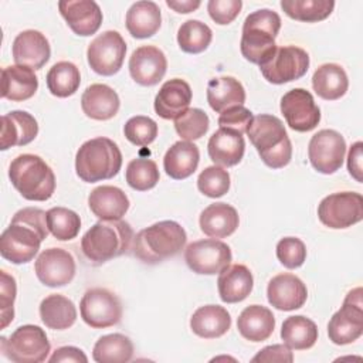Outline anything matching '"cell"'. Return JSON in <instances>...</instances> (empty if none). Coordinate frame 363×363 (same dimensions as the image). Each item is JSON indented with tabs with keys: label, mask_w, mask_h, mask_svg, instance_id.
I'll return each mask as SVG.
<instances>
[{
	"label": "cell",
	"mask_w": 363,
	"mask_h": 363,
	"mask_svg": "<svg viewBox=\"0 0 363 363\" xmlns=\"http://www.w3.org/2000/svg\"><path fill=\"white\" fill-rule=\"evenodd\" d=\"M119 96L116 91L105 84L89 85L81 96V108L84 113L95 121H108L119 111Z\"/></svg>",
	"instance_id": "obj_25"
},
{
	"label": "cell",
	"mask_w": 363,
	"mask_h": 363,
	"mask_svg": "<svg viewBox=\"0 0 363 363\" xmlns=\"http://www.w3.org/2000/svg\"><path fill=\"white\" fill-rule=\"evenodd\" d=\"M133 230L121 220L98 221L81 238V250L92 264H104L132 250Z\"/></svg>",
	"instance_id": "obj_2"
},
{
	"label": "cell",
	"mask_w": 363,
	"mask_h": 363,
	"mask_svg": "<svg viewBox=\"0 0 363 363\" xmlns=\"http://www.w3.org/2000/svg\"><path fill=\"white\" fill-rule=\"evenodd\" d=\"M309 68L308 52L296 45L277 47L272 54L259 64L261 74L271 84H286L302 78Z\"/></svg>",
	"instance_id": "obj_9"
},
{
	"label": "cell",
	"mask_w": 363,
	"mask_h": 363,
	"mask_svg": "<svg viewBox=\"0 0 363 363\" xmlns=\"http://www.w3.org/2000/svg\"><path fill=\"white\" fill-rule=\"evenodd\" d=\"M210 126V119L203 109L190 108L174 119L177 135L184 140H196L206 135Z\"/></svg>",
	"instance_id": "obj_44"
},
{
	"label": "cell",
	"mask_w": 363,
	"mask_h": 363,
	"mask_svg": "<svg viewBox=\"0 0 363 363\" xmlns=\"http://www.w3.org/2000/svg\"><path fill=\"white\" fill-rule=\"evenodd\" d=\"M38 123L26 111H11L1 116L0 149L7 150L13 146H24L35 139Z\"/></svg>",
	"instance_id": "obj_23"
},
{
	"label": "cell",
	"mask_w": 363,
	"mask_h": 363,
	"mask_svg": "<svg viewBox=\"0 0 363 363\" xmlns=\"http://www.w3.org/2000/svg\"><path fill=\"white\" fill-rule=\"evenodd\" d=\"M11 51L16 65L31 69H41L51 55L48 40L37 30H26L17 34Z\"/></svg>",
	"instance_id": "obj_20"
},
{
	"label": "cell",
	"mask_w": 363,
	"mask_h": 363,
	"mask_svg": "<svg viewBox=\"0 0 363 363\" xmlns=\"http://www.w3.org/2000/svg\"><path fill=\"white\" fill-rule=\"evenodd\" d=\"M281 337L289 349H311L318 340V326L306 316H289L282 323Z\"/></svg>",
	"instance_id": "obj_37"
},
{
	"label": "cell",
	"mask_w": 363,
	"mask_h": 363,
	"mask_svg": "<svg viewBox=\"0 0 363 363\" xmlns=\"http://www.w3.org/2000/svg\"><path fill=\"white\" fill-rule=\"evenodd\" d=\"M281 28V17L269 9L248 14L242 24L241 54L252 64H262L277 48L275 38Z\"/></svg>",
	"instance_id": "obj_7"
},
{
	"label": "cell",
	"mask_w": 363,
	"mask_h": 363,
	"mask_svg": "<svg viewBox=\"0 0 363 363\" xmlns=\"http://www.w3.org/2000/svg\"><path fill=\"white\" fill-rule=\"evenodd\" d=\"M320 223L329 228H347L363 218V197L354 191L332 193L318 206Z\"/></svg>",
	"instance_id": "obj_11"
},
{
	"label": "cell",
	"mask_w": 363,
	"mask_h": 363,
	"mask_svg": "<svg viewBox=\"0 0 363 363\" xmlns=\"http://www.w3.org/2000/svg\"><path fill=\"white\" fill-rule=\"evenodd\" d=\"M252 362H279V363H292L294 354L286 345H271L259 350Z\"/></svg>",
	"instance_id": "obj_51"
},
{
	"label": "cell",
	"mask_w": 363,
	"mask_h": 363,
	"mask_svg": "<svg viewBox=\"0 0 363 363\" xmlns=\"http://www.w3.org/2000/svg\"><path fill=\"white\" fill-rule=\"evenodd\" d=\"M47 88L58 98L74 95L81 84L79 69L69 61H60L54 64L47 72Z\"/></svg>",
	"instance_id": "obj_39"
},
{
	"label": "cell",
	"mask_w": 363,
	"mask_h": 363,
	"mask_svg": "<svg viewBox=\"0 0 363 363\" xmlns=\"http://www.w3.org/2000/svg\"><path fill=\"white\" fill-rule=\"evenodd\" d=\"M166 4L174 11L186 14L199 9L201 3L199 0H166Z\"/></svg>",
	"instance_id": "obj_54"
},
{
	"label": "cell",
	"mask_w": 363,
	"mask_h": 363,
	"mask_svg": "<svg viewBox=\"0 0 363 363\" xmlns=\"http://www.w3.org/2000/svg\"><path fill=\"white\" fill-rule=\"evenodd\" d=\"M187 241L184 228L172 220L155 223L140 230L132 244L133 255L145 264H157L179 254Z\"/></svg>",
	"instance_id": "obj_3"
},
{
	"label": "cell",
	"mask_w": 363,
	"mask_h": 363,
	"mask_svg": "<svg viewBox=\"0 0 363 363\" xmlns=\"http://www.w3.org/2000/svg\"><path fill=\"white\" fill-rule=\"evenodd\" d=\"M312 86L316 95L322 99L336 101L346 94L349 79L345 69L339 64L328 62L320 65L313 72Z\"/></svg>",
	"instance_id": "obj_36"
},
{
	"label": "cell",
	"mask_w": 363,
	"mask_h": 363,
	"mask_svg": "<svg viewBox=\"0 0 363 363\" xmlns=\"http://www.w3.org/2000/svg\"><path fill=\"white\" fill-rule=\"evenodd\" d=\"M197 187L207 197H221L230 190V173L221 166H208L199 174Z\"/></svg>",
	"instance_id": "obj_45"
},
{
	"label": "cell",
	"mask_w": 363,
	"mask_h": 363,
	"mask_svg": "<svg viewBox=\"0 0 363 363\" xmlns=\"http://www.w3.org/2000/svg\"><path fill=\"white\" fill-rule=\"evenodd\" d=\"M9 177L14 189L31 201H45L55 191L52 169L37 155H18L9 167Z\"/></svg>",
	"instance_id": "obj_6"
},
{
	"label": "cell",
	"mask_w": 363,
	"mask_h": 363,
	"mask_svg": "<svg viewBox=\"0 0 363 363\" xmlns=\"http://www.w3.org/2000/svg\"><path fill=\"white\" fill-rule=\"evenodd\" d=\"M207 102L217 113L242 105L245 102V89L242 84L233 77L213 78L207 84Z\"/></svg>",
	"instance_id": "obj_34"
},
{
	"label": "cell",
	"mask_w": 363,
	"mask_h": 363,
	"mask_svg": "<svg viewBox=\"0 0 363 363\" xmlns=\"http://www.w3.org/2000/svg\"><path fill=\"white\" fill-rule=\"evenodd\" d=\"M247 135L268 167L281 169L291 162L292 145L279 118L268 113L254 116Z\"/></svg>",
	"instance_id": "obj_4"
},
{
	"label": "cell",
	"mask_w": 363,
	"mask_h": 363,
	"mask_svg": "<svg viewBox=\"0 0 363 363\" xmlns=\"http://www.w3.org/2000/svg\"><path fill=\"white\" fill-rule=\"evenodd\" d=\"M122 167V153L118 145L109 138H94L81 145L75 156L77 176L95 183L112 179Z\"/></svg>",
	"instance_id": "obj_5"
},
{
	"label": "cell",
	"mask_w": 363,
	"mask_h": 363,
	"mask_svg": "<svg viewBox=\"0 0 363 363\" xmlns=\"http://www.w3.org/2000/svg\"><path fill=\"white\" fill-rule=\"evenodd\" d=\"M125 54L126 43L123 37L113 30L104 31L95 37L86 50L89 67L104 77H111L122 68Z\"/></svg>",
	"instance_id": "obj_13"
},
{
	"label": "cell",
	"mask_w": 363,
	"mask_h": 363,
	"mask_svg": "<svg viewBox=\"0 0 363 363\" xmlns=\"http://www.w3.org/2000/svg\"><path fill=\"white\" fill-rule=\"evenodd\" d=\"M125 177L132 189L138 191H146L157 184L159 169L152 159L136 157L128 163Z\"/></svg>",
	"instance_id": "obj_43"
},
{
	"label": "cell",
	"mask_w": 363,
	"mask_h": 363,
	"mask_svg": "<svg viewBox=\"0 0 363 363\" xmlns=\"http://www.w3.org/2000/svg\"><path fill=\"white\" fill-rule=\"evenodd\" d=\"M126 28L135 38H147L157 33L162 24L160 9L155 1L142 0L133 3L126 11Z\"/></svg>",
	"instance_id": "obj_33"
},
{
	"label": "cell",
	"mask_w": 363,
	"mask_h": 363,
	"mask_svg": "<svg viewBox=\"0 0 363 363\" xmlns=\"http://www.w3.org/2000/svg\"><path fill=\"white\" fill-rule=\"evenodd\" d=\"M346 153L343 136L333 129H322L315 133L308 145L309 162L315 170L332 174L342 167Z\"/></svg>",
	"instance_id": "obj_15"
},
{
	"label": "cell",
	"mask_w": 363,
	"mask_h": 363,
	"mask_svg": "<svg viewBox=\"0 0 363 363\" xmlns=\"http://www.w3.org/2000/svg\"><path fill=\"white\" fill-rule=\"evenodd\" d=\"M213 38L211 28L200 20L184 21L177 31V43L187 54H200L210 45Z\"/></svg>",
	"instance_id": "obj_41"
},
{
	"label": "cell",
	"mask_w": 363,
	"mask_h": 363,
	"mask_svg": "<svg viewBox=\"0 0 363 363\" xmlns=\"http://www.w3.org/2000/svg\"><path fill=\"white\" fill-rule=\"evenodd\" d=\"M47 225L57 240L69 241L78 235L81 218L67 207H52L47 211Z\"/></svg>",
	"instance_id": "obj_42"
},
{
	"label": "cell",
	"mask_w": 363,
	"mask_h": 363,
	"mask_svg": "<svg viewBox=\"0 0 363 363\" xmlns=\"http://www.w3.org/2000/svg\"><path fill=\"white\" fill-rule=\"evenodd\" d=\"M199 160V147L193 142L179 140L167 149L163 157V167L166 174L172 179L183 180L196 172Z\"/></svg>",
	"instance_id": "obj_30"
},
{
	"label": "cell",
	"mask_w": 363,
	"mask_h": 363,
	"mask_svg": "<svg viewBox=\"0 0 363 363\" xmlns=\"http://www.w3.org/2000/svg\"><path fill=\"white\" fill-rule=\"evenodd\" d=\"M88 206L99 220H121L129 208V199L119 187L99 186L89 193Z\"/></svg>",
	"instance_id": "obj_24"
},
{
	"label": "cell",
	"mask_w": 363,
	"mask_h": 363,
	"mask_svg": "<svg viewBox=\"0 0 363 363\" xmlns=\"http://www.w3.org/2000/svg\"><path fill=\"white\" fill-rule=\"evenodd\" d=\"M47 211L37 207L18 210L0 235V254L11 264H27L48 235Z\"/></svg>",
	"instance_id": "obj_1"
},
{
	"label": "cell",
	"mask_w": 363,
	"mask_h": 363,
	"mask_svg": "<svg viewBox=\"0 0 363 363\" xmlns=\"http://www.w3.org/2000/svg\"><path fill=\"white\" fill-rule=\"evenodd\" d=\"M362 147H363V143L360 140L354 142L350 146L349 155H347V170H349L350 176L359 183H362V180H363L362 179V173H363V170H362V157H363Z\"/></svg>",
	"instance_id": "obj_52"
},
{
	"label": "cell",
	"mask_w": 363,
	"mask_h": 363,
	"mask_svg": "<svg viewBox=\"0 0 363 363\" xmlns=\"http://www.w3.org/2000/svg\"><path fill=\"white\" fill-rule=\"evenodd\" d=\"M38 88L34 69L21 65H9L1 71V96L13 102L30 99Z\"/></svg>",
	"instance_id": "obj_28"
},
{
	"label": "cell",
	"mask_w": 363,
	"mask_h": 363,
	"mask_svg": "<svg viewBox=\"0 0 363 363\" xmlns=\"http://www.w3.org/2000/svg\"><path fill=\"white\" fill-rule=\"evenodd\" d=\"M191 88L182 78L166 81L155 98V111L163 119H176L189 109Z\"/></svg>",
	"instance_id": "obj_22"
},
{
	"label": "cell",
	"mask_w": 363,
	"mask_h": 363,
	"mask_svg": "<svg viewBox=\"0 0 363 363\" xmlns=\"http://www.w3.org/2000/svg\"><path fill=\"white\" fill-rule=\"evenodd\" d=\"M254 278L248 267L233 264L224 268L217 279L218 295L223 302L237 303L244 301L252 291Z\"/></svg>",
	"instance_id": "obj_27"
},
{
	"label": "cell",
	"mask_w": 363,
	"mask_h": 363,
	"mask_svg": "<svg viewBox=\"0 0 363 363\" xmlns=\"http://www.w3.org/2000/svg\"><path fill=\"white\" fill-rule=\"evenodd\" d=\"M200 230L211 238H224L231 235L240 223L237 210L227 203H214L206 207L200 214Z\"/></svg>",
	"instance_id": "obj_29"
},
{
	"label": "cell",
	"mask_w": 363,
	"mask_h": 363,
	"mask_svg": "<svg viewBox=\"0 0 363 363\" xmlns=\"http://www.w3.org/2000/svg\"><path fill=\"white\" fill-rule=\"evenodd\" d=\"M241 0H210L207 3V11L210 17L221 26L230 24L241 11Z\"/></svg>",
	"instance_id": "obj_50"
},
{
	"label": "cell",
	"mask_w": 363,
	"mask_h": 363,
	"mask_svg": "<svg viewBox=\"0 0 363 363\" xmlns=\"http://www.w3.org/2000/svg\"><path fill=\"white\" fill-rule=\"evenodd\" d=\"M40 318L43 323L54 330L71 328L77 320V308L71 299L60 294L45 296L40 303Z\"/></svg>",
	"instance_id": "obj_35"
},
{
	"label": "cell",
	"mask_w": 363,
	"mask_h": 363,
	"mask_svg": "<svg viewBox=\"0 0 363 363\" xmlns=\"http://www.w3.org/2000/svg\"><path fill=\"white\" fill-rule=\"evenodd\" d=\"M50 362H74V363H86L88 357L85 356V353L75 347V346H62L58 347L51 357L48 359Z\"/></svg>",
	"instance_id": "obj_53"
},
{
	"label": "cell",
	"mask_w": 363,
	"mask_h": 363,
	"mask_svg": "<svg viewBox=\"0 0 363 363\" xmlns=\"http://www.w3.org/2000/svg\"><path fill=\"white\" fill-rule=\"evenodd\" d=\"M125 138L136 146H147L157 136V123L143 115L132 116L123 126Z\"/></svg>",
	"instance_id": "obj_46"
},
{
	"label": "cell",
	"mask_w": 363,
	"mask_h": 363,
	"mask_svg": "<svg viewBox=\"0 0 363 363\" xmlns=\"http://www.w3.org/2000/svg\"><path fill=\"white\" fill-rule=\"evenodd\" d=\"M167 69V60L162 50L155 45L136 48L129 58V72L135 82L143 86L159 84Z\"/></svg>",
	"instance_id": "obj_18"
},
{
	"label": "cell",
	"mask_w": 363,
	"mask_h": 363,
	"mask_svg": "<svg viewBox=\"0 0 363 363\" xmlns=\"http://www.w3.org/2000/svg\"><path fill=\"white\" fill-rule=\"evenodd\" d=\"M231 326V316L220 305H204L194 311L190 318L193 333L203 339H216L223 336Z\"/></svg>",
	"instance_id": "obj_32"
},
{
	"label": "cell",
	"mask_w": 363,
	"mask_h": 363,
	"mask_svg": "<svg viewBox=\"0 0 363 363\" xmlns=\"http://www.w3.org/2000/svg\"><path fill=\"white\" fill-rule=\"evenodd\" d=\"M277 257L285 268L295 269L305 262L306 247L296 237H285L277 244Z\"/></svg>",
	"instance_id": "obj_47"
},
{
	"label": "cell",
	"mask_w": 363,
	"mask_h": 363,
	"mask_svg": "<svg viewBox=\"0 0 363 363\" xmlns=\"http://www.w3.org/2000/svg\"><path fill=\"white\" fill-rule=\"evenodd\" d=\"M275 328V318L272 312L262 305L247 306L237 319V329L240 335L250 342L267 340Z\"/></svg>",
	"instance_id": "obj_31"
},
{
	"label": "cell",
	"mask_w": 363,
	"mask_h": 363,
	"mask_svg": "<svg viewBox=\"0 0 363 363\" xmlns=\"http://www.w3.org/2000/svg\"><path fill=\"white\" fill-rule=\"evenodd\" d=\"M281 112L288 126L296 132H309L320 121V109L312 94L303 88H294L281 98Z\"/></svg>",
	"instance_id": "obj_16"
},
{
	"label": "cell",
	"mask_w": 363,
	"mask_h": 363,
	"mask_svg": "<svg viewBox=\"0 0 363 363\" xmlns=\"http://www.w3.org/2000/svg\"><path fill=\"white\" fill-rule=\"evenodd\" d=\"M268 302L279 311H295L303 306L308 298L306 285L294 274H278L267 288Z\"/></svg>",
	"instance_id": "obj_21"
},
{
	"label": "cell",
	"mask_w": 363,
	"mask_h": 363,
	"mask_svg": "<svg viewBox=\"0 0 363 363\" xmlns=\"http://www.w3.org/2000/svg\"><path fill=\"white\" fill-rule=\"evenodd\" d=\"M75 259L64 248H47L35 259L34 271L41 284L50 288L68 285L75 277Z\"/></svg>",
	"instance_id": "obj_17"
},
{
	"label": "cell",
	"mask_w": 363,
	"mask_h": 363,
	"mask_svg": "<svg viewBox=\"0 0 363 363\" xmlns=\"http://www.w3.org/2000/svg\"><path fill=\"white\" fill-rule=\"evenodd\" d=\"M233 259L230 247L216 238L199 240L187 245L184 261L189 268L201 275L220 274Z\"/></svg>",
	"instance_id": "obj_14"
},
{
	"label": "cell",
	"mask_w": 363,
	"mask_h": 363,
	"mask_svg": "<svg viewBox=\"0 0 363 363\" xmlns=\"http://www.w3.org/2000/svg\"><path fill=\"white\" fill-rule=\"evenodd\" d=\"M17 294L16 279L9 275L6 271H1V282H0V328L4 329L14 318V299Z\"/></svg>",
	"instance_id": "obj_48"
},
{
	"label": "cell",
	"mask_w": 363,
	"mask_h": 363,
	"mask_svg": "<svg viewBox=\"0 0 363 363\" xmlns=\"http://www.w3.org/2000/svg\"><path fill=\"white\" fill-rule=\"evenodd\" d=\"M58 9L68 27L78 35H92L102 24L101 7L94 0H62Z\"/></svg>",
	"instance_id": "obj_19"
},
{
	"label": "cell",
	"mask_w": 363,
	"mask_h": 363,
	"mask_svg": "<svg viewBox=\"0 0 363 363\" xmlns=\"http://www.w3.org/2000/svg\"><path fill=\"white\" fill-rule=\"evenodd\" d=\"M207 150L214 164L231 167L241 162L245 150V142L242 135L220 128L210 136Z\"/></svg>",
	"instance_id": "obj_26"
},
{
	"label": "cell",
	"mask_w": 363,
	"mask_h": 363,
	"mask_svg": "<svg viewBox=\"0 0 363 363\" xmlns=\"http://www.w3.org/2000/svg\"><path fill=\"white\" fill-rule=\"evenodd\" d=\"M363 333L362 288L352 289L342 308L333 313L328 323V336L335 345H349Z\"/></svg>",
	"instance_id": "obj_10"
},
{
	"label": "cell",
	"mask_w": 363,
	"mask_h": 363,
	"mask_svg": "<svg viewBox=\"0 0 363 363\" xmlns=\"http://www.w3.org/2000/svg\"><path fill=\"white\" fill-rule=\"evenodd\" d=\"M281 9L294 20L316 23L330 16L335 9L333 0H281Z\"/></svg>",
	"instance_id": "obj_40"
},
{
	"label": "cell",
	"mask_w": 363,
	"mask_h": 363,
	"mask_svg": "<svg viewBox=\"0 0 363 363\" xmlns=\"http://www.w3.org/2000/svg\"><path fill=\"white\" fill-rule=\"evenodd\" d=\"M79 312L88 326L104 329L119 323L122 318V303L109 289L92 288L84 294L79 302Z\"/></svg>",
	"instance_id": "obj_12"
},
{
	"label": "cell",
	"mask_w": 363,
	"mask_h": 363,
	"mask_svg": "<svg viewBox=\"0 0 363 363\" xmlns=\"http://www.w3.org/2000/svg\"><path fill=\"white\" fill-rule=\"evenodd\" d=\"M252 118L254 116L250 109H247L242 105H237V106H231L220 113L218 125L223 129H228V130L237 132L240 135H244V133H247Z\"/></svg>",
	"instance_id": "obj_49"
},
{
	"label": "cell",
	"mask_w": 363,
	"mask_h": 363,
	"mask_svg": "<svg viewBox=\"0 0 363 363\" xmlns=\"http://www.w3.org/2000/svg\"><path fill=\"white\" fill-rule=\"evenodd\" d=\"M3 354L16 363H40L47 360L50 342L44 329L37 325L18 326L7 339L0 337Z\"/></svg>",
	"instance_id": "obj_8"
},
{
	"label": "cell",
	"mask_w": 363,
	"mask_h": 363,
	"mask_svg": "<svg viewBox=\"0 0 363 363\" xmlns=\"http://www.w3.org/2000/svg\"><path fill=\"white\" fill-rule=\"evenodd\" d=\"M133 356L132 340L122 333L101 336L92 350V359L98 363H123Z\"/></svg>",
	"instance_id": "obj_38"
}]
</instances>
